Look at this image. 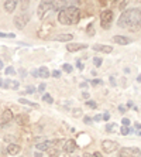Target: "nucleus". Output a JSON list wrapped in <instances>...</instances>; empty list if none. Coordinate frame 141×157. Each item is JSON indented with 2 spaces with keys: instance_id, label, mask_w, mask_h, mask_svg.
I'll return each mask as SVG.
<instances>
[{
  "instance_id": "1",
  "label": "nucleus",
  "mask_w": 141,
  "mask_h": 157,
  "mask_svg": "<svg viewBox=\"0 0 141 157\" xmlns=\"http://www.w3.org/2000/svg\"><path fill=\"white\" fill-rule=\"evenodd\" d=\"M119 26L128 30H137L141 27V7L128 9L120 16Z\"/></svg>"
},
{
  "instance_id": "2",
  "label": "nucleus",
  "mask_w": 141,
  "mask_h": 157,
  "mask_svg": "<svg viewBox=\"0 0 141 157\" xmlns=\"http://www.w3.org/2000/svg\"><path fill=\"white\" fill-rule=\"evenodd\" d=\"M58 21L61 23V24H68V26H71V24H76V23L79 21V9L76 7V6H66L65 9H62L61 11H59L58 14Z\"/></svg>"
},
{
  "instance_id": "3",
  "label": "nucleus",
  "mask_w": 141,
  "mask_h": 157,
  "mask_svg": "<svg viewBox=\"0 0 141 157\" xmlns=\"http://www.w3.org/2000/svg\"><path fill=\"white\" fill-rule=\"evenodd\" d=\"M117 157H141V150L137 147H123L119 150Z\"/></svg>"
},
{
  "instance_id": "4",
  "label": "nucleus",
  "mask_w": 141,
  "mask_h": 157,
  "mask_svg": "<svg viewBox=\"0 0 141 157\" xmlns=\"http://www.w3.org/2000/svg\"><path fill=\"white\" fill-rule=\"evenodd\" d=\"M112 21H113V11L112 10H105L102 11L100 14V24L103 29H110L112 26Z\"/></svg>"
},
{
  "instance_id": "5",
  "label": "nucleus",
  "mask_w": 141,
  "mask_h": 157,
  "mask_svg": "<svg viewBox=\"0 0 141 157\" xmlns=\"http://www.w3.org/2000/svg\"><path fill=\"white\" fill-rule=\"evenodd\" d=\"M28 20H30V16L27 14V13H21V14H18V16L14 17V26L17 27V29L21 30L27 26Z\"/></svg>"
},
{
  "instance_id": "6",
  "label": "nucleus",
  "mask_w": 141,
  "mask_h": 157,
  "mask_svg": "<svg viewBox=\"0 0 141 157\" xmlns=\"http://www.w3.org/2000/svg\"><path fill=\"white\" fill-rule=\"evenodd\" d=\"M102 149L105 150L106 153H113L119 149V143L113 142V140H103L102 142Z\"/></svg>"
},
{
  "instance_id": "7",
  "label": "nucleus",
  "mask_w": 141,
  "mask_h": 157,
  "mask_svg": "<svg viewBox=\"0 0 141 157\" xmlns=\"http://www.w3.org/2000/svg\"><path fill=\"white\" fill-rule=\"evenodd\" d=\"M51 10H54L52 9V2H41L40 6H38V17L44 18V13H48Z\"/></svg>"
},
{
  "instance_id": "8",
  "label": "nucleus",
  "mask_w": 141,
  "mask_h": 157,
  "mask_svg": "<svg viewBox=\"0 0 141 157\" xmlns=\"http://www.w3.org/2000/svg\"><path fill=\"white\" fill-rule=\"evenodd\" d=\"M76 149H78V144H76L75 140L69 139V140L64 142V151H65V153H73Z\"/></svg>"
},
{
  "instance_id": "9",
  "label": "nucleus",
  "mask_w": 141,
  "mask_h": 157,
  "mask_svg": "<svg viewBox=\"0 0 141 157\" xmlns=\"http://www.w3.org/2000/svg\"><path fill=\"white\" fill-rule=\"evenodd\" d=\"M85 48H87V45H86V44H75V43H68V45H66V50H68L69 52L78 51V50H85Z\"/></svg>"
},
{
  "instance_id": "10",
  "label": "nucleus",
  "mask_w": 141,
  "mask_h": 157,
  "mask_svg": "<svg viewBox=\"0 0 141 157\" xmlns=\"http://www.w3.org/2000/svg\"><path fill=\"white\" fill-rule=\"evenodd\" d=\"M113 41L117 44H120V45H127V44H130L131 40L128 38V37H123V36H114L113 37Z\"/></svg>"
},
{
  "instance_id": "11",
  "label": "nucleus",
  "mask_w": 141,
  "mask_h": 157,
  "mask_svg": "<svg viewBox=\"0 0 141 157\" xmlns=\"http://www.w3.org/2000/svg\"><path fill=\"white\" fill-rule=\"evenodd\" d=\"M16 6H17V2H16V0H7V2H4V10L7 11V13L14 11Z\"/></svg>"
},
{
  "instance_id": "12",
  "label": "nucleus",
  "mask_w": 141,
  "mask_h": 157,
  "mask_svg": "<svg viewBox=\"0 0 141 157\" xmlns=\"http://www.w3.org/2000/svg\"><path fill=\"white\" fill-rule=\"evenodd\" d=\"M20 150H21V147L18 146V144H14V143H10L7 146V153L11 154V156H16V154L20 153Z\"/></svg>"
},
{
  "instance_id": "13",
  "label": "nucleus",
  "mask_w": 141,
  "mask_h": 157,
  "mask_svg": "<svg viewBox=\"0 0 141 157\" xmlns=\"http://www.w3.org/2000/svg\"><path fill=\"white\" fill-rule=\"evenodd\" d=\"M93 48L96 51H102V52H106V54H110L113 51V47H110V45H99V44H96Z\"/></svg>"
},
{
  "instance_id": "14",
  "label": "nucleus",
  "mask_w": 141,
  "mask_h": 157,
  "mask_svg": "<svg viewBox=\"0 0 141 157\" xmlns=\"http://www.w3.org/2000/svg\"><path fill=\"white\" fill-rule=\"evenodd\" d=\"M73 38L72 34H58V36L54 37L55 41H71Z\"/></svg>"
},
{
  "instance_id": "15",
  "label": "nucleus",
  "mask_w": 141,
  "mask_h": 157,
  "mask_svg": "<svg viewBox=\"0 0 141 157\" xmlns=\"http://www.w3.org/2000/svg\"><path fill=\"white\" fill-rule=\"evenodd\" d=\"M35 147L38 150H41V151H44V150H48L51 147V142H48V140H45V142H41V143H38V144H35Z\"/></svg>"
},
{
  "instance_id": "16",
  "label": "nucleus",
  "mask_w": 141,
  "mask_h": 157,
  "mask_svg": "<svg viewBox=\"0 0 141 157\" xmlns=\"http://www.w3.org/2000/svg\"><path fill=\"white\" fill-rule=\"evenodd\" d=\"M50 77V71L47 67H41L38 70V78H48Z\"/></svg>"
},
{
  "instance_id": "17",
  "label": "nucleus",
  "mask_w": 141,
  "mask_h": 157,
  "mask_svg": "<svg viewBox=\"0 0 141 157\" xmlns=\"http://www.w3.org/2000/svg\"><path fill=\"white\" fill-rule=\"evenodd\" d=\"M18 102L23 103V105H28V106H33V108H35V109H38L40 106H38V103H34V102H30V101H27V99L21 98V99H18Z\"/></svg>"
},
{
  "instance_id": "18",
  "label": "nucleus",
  "mask_w": 141,
  "mask_h": 157,
  "mask_svg": "<svg viewBox=\"0 0 141 157\" xmlns=\"http://www.w3.org/2000/svg\"><path fill=\"white\" fill-rule=\"evenodd\" d=\"M27 121H28L27 115H18V116H17V123L18 124H25V123H27Z\"/></svg>"
},
{
  "instance_id": "19",
  "label": "nucleus",
  "mask_w": 141,
  "mask_h": 157,
  "mask_svg": "<svg viewBox=\"0 0 141 157\" xmlns=\"http://www.w3.org/2000/svg\"><path fill=\"white\" fill-rule=\"evenodd\" d=\"M43 101L44 102H47V103H54V99H52V96H51L50 94H44Z\"/></svg>"
},
{
  "instance_id": "20",
  "label": "nucleus",
  "mask_w": 141,
  "mask_h": 157,
  "mask_svg": "<svg viewBox=\"0 0 141 157\" xmlns=\"http://www.w3.org/2000/svg\"><path fill=\"white\" fill-rule=\"evenodd\" d=\"M18 86H20V84H18L17 81H10V86H9V88H11V89H14V91H17Z\"/></svg>"
},
{
  "instance_id": "21",
  "label": "nucleus",
  "mask_w": 141,
  "mask_h": 157,
  "mask_svg": "<svg viewBox=\"0 0 141 157\" xmlns=\"http://www.w3.org/2000/svg\"><path fill=\"white\" fill-rule=\"evenodd\" d=\"M130 128H127V126H123L121 128V130H120V135H123V136H126V135H128L130 133Z\"/></svg>"
},
{
  "instance_id": "22",
  "label": "nucleus",
  "mask_w": 141,
  "mask_h": 157,
  "mask_svg": "<svg viewBox=\"0 0 141 157\" xmlns=\"http://www.w3.org/2000/svg\"><path fill=\"white\" fill-rule=\"evenodd\" d=\"M62 70L65 71V72H72V65H69V64H64V65H62Z\"/></svg>"
},
{
  "instance_id": "23",
  "label": "nucleus",
  "mask_w": 141,
  "mask_h": 157,
  "mask_svg": "<svg viewBox=\"0 0 141 157\" xmlns=\"http://www.w3.org/2000/svg\"><path fill=\"white\" fill-rule=\"evenodd\" d=\"M93 64H95V67H102V58L95 57V58H93Z\"/></svg>"
},
{
  "instance_id": "24",
  "label": "nucleus",
  "mask_w": 141,
  "mask_h": 157,
  "mask_svg": "<svg viewBox=\"0 0 141 157\" xmlns=\"http://www.w3.org/2000/svg\"><path fill=\"white\" fill-rule=\"evenodd\" d=\"M6 74H7V75H14L16 70L13 68V67H7V68H6Z\"/></svg>"
},
{
  "instance_id": "25",
  "label": "nucleus",
  "mask_w": 141,
  "mask_h": 157,
  "mask_svg": "<svg viewBox=\"0 0 141 157\" xmlns=\"http://www.w3.org/2000/svg\"><path fill=\"white\" fill-rule=\"evenodd\" d=\"M103 84V81L102 79H93V81H91V85L92 86H98V85H102Z\"/></svg>"
},
{
  "instance_id": "26",
  "label": "nucleus",
  "mask_w": 141,
  "mask_h": 157,
  "mask_svg": "<svg viewBox=\"0 0 141 157\" xmlns=\"http://www.w3.org/2000/svg\"><path fill=\"white\" fill-rule=\"evenodd\" d=\"M114 129H116V124H114V123H110V124H107V126H106V130H107V132H113V130H114Z\"/></svg>"
},
{
  "instance_id": "27",
  "label": "nucleus",
  "mask_w": 141,
  "mask_h": 157,
  "mask_svg": "<svg viewBox=\"0 0 141 157\" xmlns=\"http://www.w3.org/2000/svg\"><path fill=\"white\" fill-rule=\"evenodd\" d=\"M87 34H89V36H93V34H95L93 24H91V26H87Z\"/></svg>"
},
{
  "instance_id": "28",
  "label": "nucleus",
  "mask_w": 141,
  "mask_h": 157,
  "mask_svg": "<svg viewBox=\"0 0 141 157\" xmlns=\"http://www.w3.org/2000/svg\"><path fill=\"white\" fill-rule=\"evenodd\" d=\"M86 105H87V106H91L92 109H96V106H98V105H96V102H93V101H87Z\"/></svg>"
},
{
  "instance_id": "29",
  "label": "nucleus",
  "mask_w": 141,
  "mask_h": 157,
  "mask_svg": "<svg viewBox=\"0 0 141 157\" xmlns=\"http://www.w3.org/2000/svg\"><path fill=\"white\" fill-rule=\"evenodd\" d=\"M0 37H7V38H14V34L10 33V34H4V33H0Z\"/></svg>"
},
{
  "instance_id": "30",
  "label": "nucleus",
  "mask_w": 141,
  "mask_h": 157,
  "mask_svg": "<svg viewBox=\"0 0 141 157\" xmlns=\"http://www.w3.org/2000/svg\"><path fill=\"white\" fill-rule=\"evenodd\" d=\"M25 92H27V94H34V92H35V88L30 85V86H27V91Z\"/></svg>"
},
{
  "instance_id": "31",
  "label": "nucleus",
  "mask_w": 141,
  "mask_h": 157,
  "mask_svg": "<svg viewBox=\"0 0 141 157\" xmlns=\"http://www.w3.org/2000/svg\"><path fill=\"white\" fill-rule=\"evenodd\" d=\"M92 121H93V119H92V117H89V116H85V117H83V122H85L86 124H91Z\"/></svg>"
},
{
  "instance_id": "32",
  "label": "nucleus",
  "mask_w": 141,
  "mask_h": 157,
  "mask_svg": "<svg viewBox=\"0 0 141 157\" xmlns=\"http://www.w3.org/2000/svg\"><path fill=\"white\" fill-rule=\"evenodd\" d=\"M121 123H123V126H127V128H128V124H130V119H127V117H124L123 121H121Z\"/></svg>"
},
{
  "instance_id": "33",
  "label": "nucleus",
  "mask_w": 141,
  "mask_h": 157,
  "mask_svg": "<svg viewBox=\"0 0 141 157\" xmlns=\"http://www.w3.org/2000/svg\"><path fill=\"white\" fill-rule=\"evenodd\" d=\"M52 77H54V78H59V77H61V71H57V70H55L54 72H52Z\"/></svg>"
},
{
  "instance_id": "34",
  "label": "nucleus",
  "mask_w": 141,
  "mask_h": 157,
  "mask_svg": "<svg viewBox=\"0 0 141 157\" xmlns=\"http://www.w3.org/2000/svg\"><path fill=\"white\" fill-rule=\"evenodd\" d=\"M76 68H78L79 71H82L83 70V64L80 61H78V62H76Z\"/></svg>"
},
{
  "instance_id": "35",
  "label": "nucleus",
  "mask_w": 141,
  "mask_h": 157,
  "mask_svg": "<svg viewBox=\"0 0 141 157\" xmlns=\"http://www.w3.org/2000/svg\"><path fill=\"white\" fill-rule=\"evenodd\" d=\"M75 112H73V116H79V115H82V110L80 109H73Z\"/></svg>"
},
{
  "instance_id": "36",
  "label": "nucleus",
  "mask_w": 141,
  "mask_h": 157,
  "mask_svg": "<svg viewBox=\"0 0 141 157\" xmlns=\"http://www.w3.org/2000/svg\"><path fill=\"white\" fill-rule=\"evenodd\" d=\"M31 75H33L34 78H38V70H33L31 71Z\"/></svg>"
},
{
  "instance_id": "37",
  "label": "nucleus",
  "mask_w": 141,
  "mask_h": 157,
  "mask_svg": "<svg viewBox=\"0 0 141 157\" xmlns=\"http://www.w3.org/2000/svg\"><path fill=\"white\" fill-rule=\"evenodd\" d=\"M45 88H47V86H45V84H41L40 86H38V91H40V92H44V91H45Z\"/></svg>"
},
{
  "instance_id": "38",
  "label": "nucleus",
  "mask_w": 141,
  "mask_h": 157,
  "mask_svg": "<svg viewBox=\"0 0 141 157\" xmlns=\"http://www.w3.org/2000/svg\"><path fill=\"white\" fill-rule=\"evenodd\" d=\"M119 110L121 112V113H124V112L127 110V108H126V106H123V105H120V106H119Z\"/></svg>"
},
{
  "instance_id": "39",
  "label": "nucleus",
  "mask_w": 141,
  "mask_h": 157,
  "mask_svg": "<svg viewBox=\"0 0 141 157\" xmlns=\"http://www.w3.org/2000/svg\"><path fill=\"white\" fill-rule=\"evenodd\" d=\"M109 117H110V115H109V113H105V115H103V116H102V119H103V121H106V122H107V121H109Z\"/></svg>"
},
{
  "instance_id": "40",
  "label": "nucleus",
  "mask_w": 141,
  "mask_h": 157,
  "mask_svg": "<svg viewBox=\"0 0 141 157\" xmlns=\"http://www.w3.org/2000/svg\"><path fill=\"white\" fill-rule=\"evenodd\" d=\"M18 72H20V75H21V77H25V74H27V71L23 70V68H21V70L18 71Z\"/></svg>"
},
{
  "instance_id": "41",
  "label": "nucleus",
  "mask_w": 141,
  "mask_h": 157,
  "mask_svg": "<svg viewBox=\"0 0 141 157\" xmlns=\"http://www.w3.org/2000/svg\"><path fill=\"white\" fill-rule=\"evenodd\" d=\"M4 88H9L10 86V79H7V81H4V85H3Z\"/></svg>"
},
{
  "instance_id": "42",
  "label": "nucleus",
  "mask_w": 141,
  "mask_h": 157,
  "mask_svg": "<svg viewBox=\"0 0 141 157\" xmlns=\"http://www.w3.org/2000/svg\"><path fill=\"white\" fill-rule=\"evenodd\" d=\"M93 121H96V122L102 121V115H98V116H95V119H93Z\"/></svg>"
},
{
  "instance_id": "43",
  "label": "nucleus",
  "mask_w": 141,
  "mask_h": 157,
  "mask_svg": "<svg viewBox=\"0 0 141 157\" xmlns=\"http://www.w3.org/2000/svg\"><path fill=\"white\" fill-rule=\"evenodd\" d=\"M89 157H102V156H100V153H95V154H92V156H89Z\"/></svg>"
},
{
  "instance_id": "44",
  "label": "nucleus",
  "mask_w": 141,
  "mask_h": 157,
  "mask_svg": "<svg viewBox=\"0 0 141 157\" xmlns=\"http://www.w3.org/2000/svg\"><path fill=\"white\" fill-rule=\"evenodd\" d=\"M135 129H141V123H135Z\"/></svg>"
},
{
  "instance_id": "45",
  "label": "nucleus",
  "mask_w": 141,
  "mask_h": 157,
  "mask_svg": "<svg viewBox=\"0 0 141 157\" xmlns=\"http://www.w3.org/2000/svg\"><path fill=\"white\" fill-rule=\"evenodd\" d=\"M3 85H4V82H3V79H0V88L3 86Z\"/></svg>"
},
{
  "instance_id": "46",
  "label": "nucleus",
  "mask_w": 141,
  "mask_h": 157,
  "mask_svg": "<svg viewBox=\"0 0 141 157\" xmlns=\"http://www.w3.org/2000/svg\"><path fill=\"white\" fill-rule=\"evenodd\" d=\"M137 81H138V82H141V74H140V75H138V77H137Z\"/></svg>"
},
{
  "instance_id": "47",
  "label": "nucleus",
  "mask_w": 141,
  "mask_h": 157,
  "mask_svg": "<svg viewBox=\"0 0 141 157\" xmlns=\"http://www.w3.org/2000/svg\"><path fill=\"white\" fill-rule=\"evenodd\" d=\"M3 68V61H0V70Z\"/></svg>"
},
{
  "instance_id": "48",
  "label": "nucleus",
  "mask_w": 141,
  "mask_h": 157,
  "mask_svg": "<svg viewBox=\"0 0 141 157\" xmlns=\"http://www.w3.org/2000/svg\"><path fill=\"white\" fill-rule=\"evenodd\" d=\"M138 135H140V136H141V132H140V133H138Z\"/></svg>"
}]
</instances>
